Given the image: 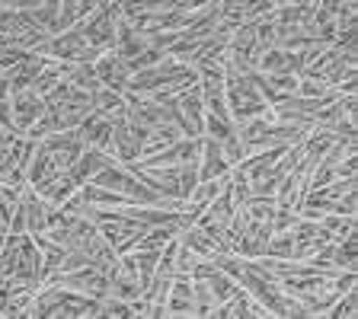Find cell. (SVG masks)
Returning <instances> with one entry per match:
<instances>
[{
    "label": "cell",
    "instance_id": "cell-6",
    "mask_svg": "<svg viewBox=\"0 0 358 319\" xmlns=\"http://www.w3.org/2000/svg\"><path fill=\"white\" fill-rule=\"evenodd\" d=\"M77 134H80L83 147H96V150H109V141H112V121H106L103 115L90 112L87 119L77 125Z\"/></svg>",
    "mask_w": 358,
    "mask_h": 319
},
{
    "label": "cell",
    "instance_id": "cell-5",
    "mask_svg": "<svg viewBox=\"0 0 358 319\" xmlns=\"http://www.w3.org/2000/svg\"><path fill=\"white\" fill-rule=\"evenodd\" d=\"M231 172V163L221 150V141L215 138H205L201 134V150H199V182L201 179H221Z\"/></svg>",
    "mask_w": 358,
    "mask_h": 319
},
{
    "label": "cell",
    "instance_id": "cell-4",
    "mask_svg": "<svg viewBox=\"0 0 358 319\" xmlns=\"http://www.w3.org/2000/svg\"><path fill=\"white\" fill-rule=\"evenodd\" d=\"M93 71H96V77H99V87L115 89V93H122V89H125V83H128V77H131L128 64L115 52H103V54H99V58L93 61Z\"/></svg>",
    "mask_w": 358,
    "mask_h": 319
},
{
    "label": "cell",
    "instance_id": "cell-1",
    "mask_svg": "<svg viewBox=\"0 0 358 319\" xmlns=\"http://www.w3.org/2000/svg\"><path fill=\"white\" fill-rule=\"evenodd\" d=\"M224 96H227V112H231L234 125L246 119H259V115H272V105L262 99L250 74H231L224 77Z\"/></svg>",
    "mask_w": 358,
    "mask_h": 319
},
{
    "label": "cell",
    "instance_id": "cell-7",
    "mask_svg": "<svg viewBox=\"0 0 358 319\" xmlns=\"http://www.w3.org/2000/svg\"><path fill=\"white\" fill-rule=\"evenodd\" d=\"M166 316H195L192 304V278H173L170 290H166Z\"/></svg>",
    "mask_w": 358,
    "mask_h": 319
},
{
    "label": "cell",
    "instance_id": "cell-3",
    "mask_svg": "<svg viewBox=\"0 0 358 319\" xmlns=\"http://www.w3.org/2000/svg\"><path fill=\"white\" fill-rule=\"evenodd\" d=\"M42 144L48 147V154L55 156V163H58L61 170H71V166L77 163V156L83 154V141H80V134H77V128H71V131L45 134Z\"/></svg>",
    "mask_w": 358,
    "mask_h": 319
},
{
    "label": "cell",
    "instance_id": "cell-2",
    "mask_svg": "<svg viewBox=\"0 0 358 319\" xmlns=\"http://www.w3.org/2000/svg\"><path fill=\"white\" fill-rule=\"evenodd\" d=\"M10 112H13V125H16V131H22L26 134V128L32 125V121L38 119L45 112V96H38L32 87H26V89H13L10 93Z\"/></svg>",
    "mask_w": 358,
    "mask_h": 319
}]
</instances>
